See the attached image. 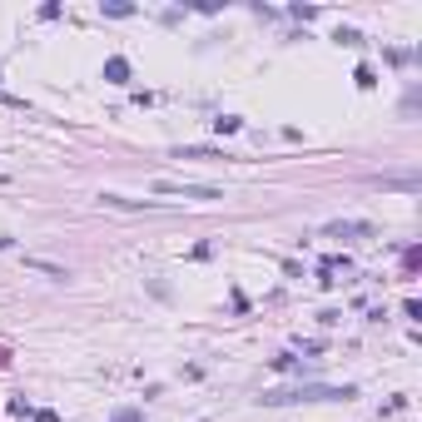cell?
Here are the masks:
<instances>
[{
	"instance_id": "obj_8",
	"label": "cell",
	"mask_w": 422,
	"mask_h": 422,
	"mask_svg": "<svg viewBox=\"0 0 422 422\" xmlns=\"http://www.w3.org/2000/svg\"><path fill=\"white\" fill-rule=\"evenodd\" d=\"M104 15H115V20H124V15H134V5H124V0H115V5H104Z\"/></svg>"
},
{
	"instance_id": "obj_9",
	"label": "cell",
	"mask_w": 422,
	"mask_h": 422,
	"mask_svg": "<svg viewBox=\"0 0 422 422\" xmlns=\"http://www.w3.org/2000/svg\"><path fill=\"white\" fill-rule=\"evenodd\" d=\"M35 422H60V412H35Z\"/></svg>"
},
{
	"instance_id": "obj_2",
	"label": "cell",
	"mask_w": 422,
	"mask_h": 422,
	"mask_svg": "<svg viewBox=\"0 0 422 422\" xmlns=\"http://www.w3.org/2000/svg\"><path fill=\"white\" fill-rule=\"evenodd\" d=\"M377 228L368 224V219H338V224H328V239H373Z\"/></svg>"
},
{
	"instance_id": "obj_3",
	"label": "cell",
	"mask_w": 422,
	"mask_h": 422,
	"mask_svg": "<svg viewBox=\"0 0 422 422\" xmlns=\"http://www.w3.org/2000/svg\"><path fill=\"white\" fill-rule=\"evenodd\" d=\"M104 209H154V199H124V194H99Z\"/></svg>"
},
{
	"instance_id": "obj_1",
	"label": "cell",
	"mask_w": 422,
	"mask_h": 422,
	"mask_svg": "<svg viewBox=\"0 0 422 422\" xmlns=\"http://www.w3.org/2000/svg\"><path fill=\"white\" fill-rule=\"evenodd\" d=\"M159 194H184V199H224L214 184H184V179H154Z\"/></svg>"
},
{
	"instance_id": "obj_7",
	"label": "cell",
	"mask_w": 422,
	"mask_h": 422,
	"mask_svg": "<svg viewBox=\"0 0 422 422\" xmlns=\"http://www.w3.org/2000/svg\"><path fill=\"white\" fill-rule=\"evenodd\" d=\"M30 268H40V273H50V279H65V268H60V263H45V259H25Z\"/></svg>"
},
{
	"instance_id": "obj_5",
	"label": "cell",
	"mask_w": 422,
	"mask_h": 422,
	"mask_svg": "<svg viewBox=\"0 0 422 422\" xmlns=\"http://www.w3.org/2000/svg\"><path fill=\"white\" fill-rule=\"evenodd\" d=\"M179 159H228L224 150H194V144H189V150H179Z\"/></svg>"
},
{
	"instance_id": "obj_6",
	"label": "cell",
	"mask_w": 422,
	"mask_h": 422,
	"mask_svg": "<svg viewBox=\"0 0 422 422\" xmlns=\"http://www.w3.org/2000/svg\"><path fill=\"white\" fill-rule=\"evenodd\" d=\"M214 124H219V134H239V130H244L239 115H224V119H214Z\"/></svg>"
},
{
	"instance_id": "obj_4",
	"label": "cell",
	"mask_w": 422,
	"mask_h": 422,
	"mask_svg": "<svg viewBox=\"0 0 422 422\" xmlns=\"http://www.w3.org/2000/svg\"><path fill=\"white\" fill-rule=\"evenodd\" d=\"M104 80H115V84H124V80H130V60H124V55H115V60H104Z\"/></svg>"
},
{
	"instance_id": "obj_10",
	"label": "cell",
	"mask_w": 422,
	"mask_h": 422,
	"mask_svg": "<svg viewBox=\"0 0 422 422\" xmlns=\"http://www.w3.org/2000/svg\"><path fill=\"white\" fill-rule=\"evenodd\" d=\"M115 422H139V412H119V417H115Z\"/></svg>"
}]
</instances>
